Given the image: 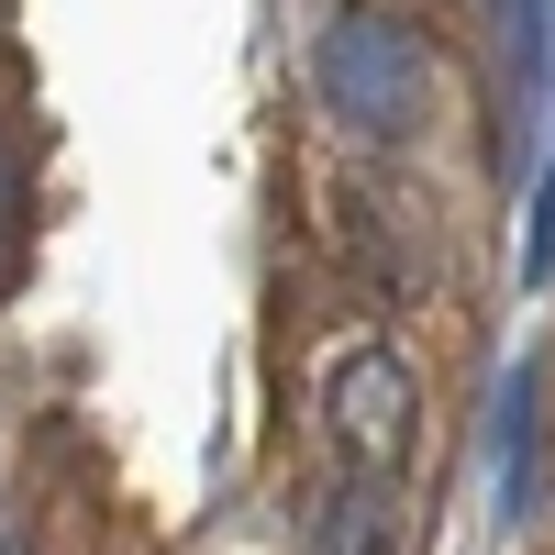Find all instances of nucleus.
Here are the masks:
<instances>
[{
	"mask_svg": "<svg viewBox=\"0 0 555 555\" xmlns=\"http://www.w3.org/2000/svg\"><path fill=\"white\" fill-rule=\"evenodd\" d=\"M522 278H555V167L533 190V234H522Z\"/></svg>",
	"mask_w": 555,
	"mask_h": 555,
	"instance_id": "obj_5",
	"label": "nucleus"
},
{
	"mask_svg": "<svg viewBox=\"0 0 555 555\" xmlns=\"http://www.w3.org/2000/svg\"><path fill=\"white\" fill-rule=\"evenodd\" d=\"M311 555H400V512H389V489H334V512L311 522Z\"/></svg>",
	"mask_w": 555,
	"mask_h": 555,
	"instance_id": "obj_3",
	"label": "nucleus"
},
{
	"mask_svg": "<svg viewBox=\"0 0 555 555\" xmlns=\"http://www.w3.org/2000/svg\"><path fill=\"white\" fill-rule=\"evenodd\" d=\"M0 555H23V533H0Z\"/></svg>",
	"mask_w": 555,
	"mask_h": 555,
	"instance_id": "obj_6",
	"label": "nucleus"
},
{
	"mask_svg": "<svg viewBox=\"0 0 555 555\" xmlns=\"http://www.w3.org/2000/svg\"><path fill=\"white\" fill-rule=\"evenodd\" d=\"M522 444H533V366L512 378V400H500V500L522 512Z\"/></svg>",
	"mask_w": 555,
	"mask_h": 555,
	"instance_id": "obj_4",
	"label": "nucleus"
},
{
	"mask_svg": "<svg viewBox=\"0 0 555 555\" xmlns=\"http://www.w3.org/2000/svg\"><path fill=\"white\" fill-rule=\"evenodd\" d=\"M311 89L322 112H334L345 145H411V133L434 122V44L423 23H400L389 0H334L311 34Z\"/></svg>",
	"mask_w": 555,
	"mask_h": 555,
	"instance_id": "obj_1",
	"label": "nucleus"
},
{
	"mask_svg": "<svg viewBox=\"0 0 555 555\" xmlns=\"http://www.w3.org/2000/svg\"><path fill=\"white\" fill-rule=\"evenodd\" d=\"M322 434H334L356 489H389L423 444V378H411L400 345H345L322 366Z\"/></svg>",
	"mask_w": 555,
	"mask_h": 555,
	"instance_id": "obj_2",
	"label": "nucleus"
}]
</instances>
